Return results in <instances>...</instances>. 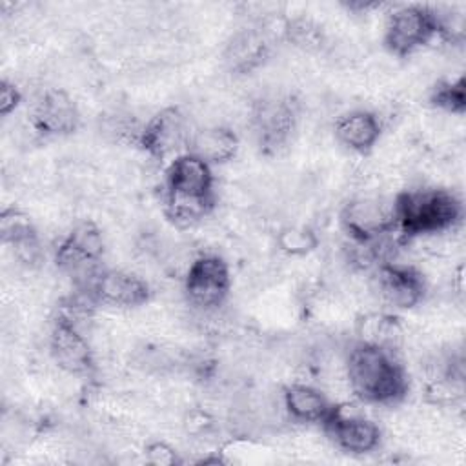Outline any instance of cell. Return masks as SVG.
I'll return each instance as SVG.
<instances>
[{
  "label": "cell",
  "mask_w": 466,
  "mask_h": 466,
  "mask_svg": "<svg viewBox=\"0 0 466 466\" xmlns=\"http://www.w3.org/2000/svg\"><path fill=\"white\" fill-rule=\"evenodd\" d=\"M91 293L96 302L116 308H137L147 302L151 291L147 282L126 269H102Z\"/></svg>",
  "instance_id": "13"
},
{
  "label": "cell",
  "mask_w": 466,
  "mask_h": 466,
  "mask_svg": "<svg viewBox=\"0 0 466 466\" xmlns=\"http://www.w3.org/2000/svg\"><path fill=\"white\" fill-rule=\"evenodd\" d=\"M211 166L186 151L173 157L166 169V215L180 228L200 222L215 206Z\"/></svg>",
  "instance_id": "1"
},
{
  "label": "cell",
  "mask_w": 466,
  "mask_h": 466,
  "mask_svg": "<svg viewBox=\"0 0 466 466\" xmlns=\"http://www.w3.org/2000/svg\"><path fill=\"white\" fill-rule=\"evenodd\" d=\"M359 342L380 346L390 351H397L402 340V329L397 319L384 313H370L359 320L357 326Z\"/></svg>",
  "instance_id": "19"
},
{
  "label": "cell",
  "mask_w": 466,
  "mask_h": 466,
  "mask_svg": "<svg viewBox=\"0 0 466 466\" xmlns=\"http://www.w3.org/2000/svg\"><path fill=\"white\" fill-rule=\"evenodd\" d=\"M441 33L437 13L426 5L397 7L386 20L384 44L395 56H408Z\"/></svg>",
  "instance_id": "5"
},
{
  "label": "cell",
  "mask_w": 466,
  "mask_h": 466,
  "mask_svg": "<svg viewBox=\"0 0 466 466\" xmlns=\"http://www.w3.org/2000/svg\"><path fill=\"white\" fill-rule=\"evenodd\" d=\"M377 291L391 308L410 309L424 299L426 284L415 268L386 260L377 268Z\"/></svg>",
  "instance_id": "10"
},
{
  "label": "cell",
  "mask_w": 466,
  "mask_h": 466,
  "mask_svg": "<svg viewBox=\"0 0 466 466\" xmlns=\"http://www.w3.org/2000/svg\"><path fill=\"white\" fill-rule=\"evenodd\" d=\"M382 126L379 116L368 109H353L335 122L337 140L355 153H370L379 142Z\"/></svg>",
  "instance_id": "15"
},
{
  "label": "cell",
  "mask_w": 466,
  "mask_h": 466,
  "mask_svg": "<svg viewBox=\"0 0 466 466\" xmlns=\"http://www.w3.org/2000/svg\"><path fill=\"white\" fill-rule=\"evenodd\" d=\"M49 353L69 375L87 377L95 370V353L78 324L60 315L49 333Z\"/></svg>",
  "instance_id": "7"
},
{
  "label": "cell",
  "mask_w": 466,
  "mask_h": 466,
  "mask_svg": "<svg viewBox=\"0 0 466 466\" xmlns=\"http://www.w3.org/2000/svg\"><path fill=\"white\" fill-rule=\"evenodd\" d=\"M395 229L406 237L446 233L462 215L461 200L448 189L420 187L397 195L393 202Z\"/></svg>",
  "instance_id": "3"
},
{
  "label": "cell",
  "mask_w": 466,
  "mask_h": 466,
  "mask_svg": "<svg viewBox=\"0 0 466 466\" xmlns=\"http://www.w3.org/2000/svg\"><path fill=\"white\" fill-rule=\"evenodd\" d=\"M431 102L448 111V113H462L466 106V93H464V78H459L455 82H444L439 84L431 95Z\"/></svg>",
  "instance_id": "22"
},
{
  "label": "cell",
  "mask_w": 466,
  "mask_h": 466,
  "mask_svg": "<svg viewBox=\"0 0 466 466\" xmlns=\"http://www.w3.org/2000/svg\"><path fill=\"white\" fill-rule=\"evenodd\" d=\"M268 53V44L262 33L255 29H248L238 33L226 51V62L231 69L246 73L257 67Z\"/></svg>",
  "instance_id": "18"
},
{
  "label": "cell",
  "mask_w": 466,
  "mask_h": 466,
  "mask_svg": "<svg viewBox=\"0 0 466 466\" xmlns=\"http://www.w3.org/2000/svg\"><path fill=\"white\" fill-rule=\"evenodd\" d=\"M146 455H147V461L151 464H158V466H169V464H175L177 462V453L175 450L166 444V442H153L146 448Z\"/></svg>",
  "instance_id": "23"
},
{
  "label": "cell",
  "mask_w": 466,
  "mask_h": 466,
  "mask_svg": "<svg viewBox=\"0 0 466 466\" xmlns=\"http://www.w3.org/2000/svg\"><path fill=\"white\" fill-rule=\"evenodd\" d=\"M340 224L355 242H375L395 229L393 204L379 197H357L342 208Z\"/></svg>",
  "instance_id": "6"
},
{
  "label": "cell",
  "mask_w": 466,
  "mask_h": 466,
  "mask_svg": "<svg viewBox=\"0 0 466 466\" xmlns=\"http://www.w3.org/2000/svg\"><path fill=\"white\" fill-rule=\"evenodd\" d=\"M80 113L62 89H46L33 107V126L46 137H64L78 127Z\"/></svg>",
  "instance_id": "12"
},
{
  "label": "cell",
  "mask_w": 466,
  "mask_h": 466,
  "mask_svg": "<svg viewBox=\"0 0 466 466\" xmlns=\"http://www.w3.org/2000/svg\"><path fill=\"white\" fill-rule=\"evenodd\" d=\"M277 246L286 255L300 257L319 246V237L308 226H284L277 233Z\"/></svg>",
  "instance_id": "20"
},
{
  "label": "cell",
  "mask_w": 466,
  "mask_h": 466,
  "mask_svg": "<svg viewBox=\"0 0 466 466\" xmlns=\"http://www.w3.org/2000/svg\"><path fill=\"white\" fill-rule=\"evenodd\" d=\"M284 31L289 42L304 51H319L324 47V33L309 20H293L286 25Z\"/></svg>",
  "instance_id": "21"
},
{
  "label": "cell",
  "mask_w": 466,
  "mask_h": 466,
  "mask_svg": "<svg viewBox=\"0 0 466 466\" xmlns=\"http://www.w3.org/2000/svg\"><path fill=\"white\" fill-rule=\"evenodd\" d=\"M322 426L335 446L348 453H370L380 442V430L373 420L359 413H346L342 408L333 406L331 415Z\"/></svg>",
  "instance_id": "11"
},
{
  "label": "cell",
  "mask_w": 466,
  "mask_h": 466,
  "mask_svg": "<svg viewBox=\"0 0 466 466\" xmlns=\"http://www.w3.org/2000/svg\"><path fill=\"white\" fill-rule=\"evenodd\" d=\"M0 235L2 242L13 249L18 262L25 266H35L36 262H40L42 249L38 233L29 217L24 215L20 209L9 208L2 211Z\"/></svg>",
  "instance_id": "14"
},
{
  "label": "cell",
  "mask_w": 466,
  "mask_h": 466,
  "mask_svg": "<svg viewBox=\"0 0 466 466\" xmlns=\"http://www.w3.org/2000/svg\"><path fill=\"white\" fill-rule=\"evenodd\" d=\"M344 373L351 391L370 404H393L408 391L404 368L395 351L357 342L346 355Z\"/></svg>",
  "instance_id": "2"
},
{
  "label": "cell",
  "mask_w": 466,
  "mask_h": 466,
  "mask_svg": "<svg viewBox=\"0 0 466 466\" xmlns=\"http://www.w3.org/2000/svg\"><path fill=\"white\" fill-rule=\"evenodd\" d=\"M297 126L295 104L279 95L260 98L251 111V127L262 147L277 151L286 146Z\"/></svg>",
  "instance_id": "9"
},
{
  "label": "cell",
  "mask_w": 466,
  "mask_h": 466,
  "mask_svg": "<svg viewBox=\"0 0 466 466\" xmlns=\"http://www.w3.org/2000/svg\"><path fill=\"white\" fill-rule=\"evenodd\" d=\"M282 406L293 420L306 424H324V420L333 411V404L319 388L302 382H295L284 388Z\"/></svg>",
  "instance_id": "16"
},
{
  "label": "cell",
  "mask_w": 466,
  "mask_h": 466,
  "mask_svg": "<svg viewBox=\"0 0 466 466\" xmlns=\"http://www.w3.org/2000/svg\"><path fill=\"white\" fill-rule=\"evenodd\" d=\"M20 98H22V96H20L18 87H16L15 84L4 80V82H2V87H0V113H2L4 116L11 115V113L16 109V106L20 104Z\"/></svg>",
  "instance_id": "24"
},
{
  "label": "cell",
  "mask_w": 466,
  "mask_h": 466,
  "mask_svg": "<svg viewBox=\"0 0 466 466\" xmlns=\"http://www.w3.org/2000/svg\"><path fill=\"white\" fill-rule=\"evenodd\" d=\"M238 137L233 129L226 126H206L193 129L187 151L208 162L224 164L237 155Z\"/></svg>",
  "instance_id": "17"
},
{
  "label": "cell",
  "mask_w": 466,
  "mask_h": 466,
  "mask_svg": "<svg viewBox=\"0 0 466 466\" xmlns=\"http://www.w3.org/2000/svg\"><path fill=\"white\" fill-rule=\"evenodd\" d=\"M193 129L177 107H166L142 127L138 144L155 158L182 155L189 147Z\"/></svg>",
  "instance_id": "8"
},
{
  "label": "cell",
  "mask_w": 466,
  "mask_h": 466,
  "mask_svg": "<svg viewBox=\"0 0 466 466\" xmlns=\"http://www.w3.org/2000/svg\"><path fill=\"white\" fill-rule=\"evenodd\" d=\"M231 288L229 268L215 253L198 255L184 277V293L189 306L200 313H213L224 306Z\"/></svg>",
  "instance_id": "4"
}]
</instances>
